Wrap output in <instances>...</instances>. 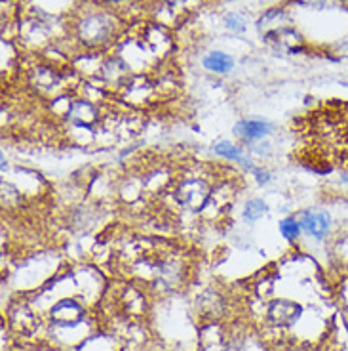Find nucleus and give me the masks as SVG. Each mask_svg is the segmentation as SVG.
I'll list each match as a JSON object with an SVG mask.
<instances>
[{"mask_svg":"<svg viewBox=\"0 0 348 351\" xmlns=\"http://www.w3.org/2000/svg\"><path fill=\"white\" fill-rule=\"evenodd\" d=\"M280 233H282V237H286L287 241H295V239L301 235V223H299V219H282V221H280Z\"/></svg>","mask_w":348,"mask_h":351,"instance_id":"obj_9","label":"nucleus"},{"mask_svg":"<svg viewBox=\"0 0 348 351\" xmlns=\"http://www.w3.org/2000/svg\"><path fill=\"white\" fill-rule=\"evenodd\" d=\"M209 199H211V191L208 184L198 178H191L175 189V201L191 210H200L208 206Z\"/></svg>","mask_w":348,"mask_h":351,"instance_id":"obj_1","label":"nucleus"},{"mask_svg":"<svg viewBox=\"0 0 348 351\" xmlns=\"http://www.w3.org/2000/svg\"><path fill=\"white\" fill-rule=\"evenodd\" d=\"M204 67L213 73H228L235 67V60L223 52H211L204 58Z\"/></svg>","mask_w":348,"mask_h":351,"instance_id":"obj_6","label":"nucleus"},{"mask_svg":"<svg viewBox=\"0 0 348 351\" xmlns=\"http://www.w3.org/2000/svg\"><path fill=\"white\" fill-rule=\"evenodd\" d=\"M109 31H111L109 19L103 16H90L80 23V38L88 44L103 43Z\"/></svg>","mask_w":348,"mask_h":351,"instance_id":"obj_4","label":"nucleus"},{"mask_svg":"<svg viewBox=\"0 0 348 351\" xmlns=\"http://www.w3.org/2000/svg\"><path fill=\"white\" fill-rule=\"evenodd\" d=\"M301 229L310 237L322 241L331 228V218L325 210H306L299 218Z\"/></svg>","mask_w":348,"mask_h":351,"instance_id":"obj_3","label":"nucleus"},{"mask_svg":"<svg viewBox=\"0 0 348 351\" xmlns=\"http://www.w3.org/2000/svg\"><path fill=\"white\" fill-rule=\"evenodd\" d=\"M109 2H120V0H109Z\"/></svg>","mask_w":348,"mask_h":351,"instance_id":"obj_14","label":"nucleus"},{"mask_svg":"<svg viewBox=\"0 0 348 351\" xmlns=\"http://www.w3.org/2000/svg\"><path fill=\"white\" fill-rule=\"evenodd\" d=\"M301 313H303V307L295 302H289V300H276L269 307L270 323L280 328H289L295 325L301 319Z\"/></svg>","mask_w":348,"mask_h":351,"instance_id":"obj_2","label":"nucleus"},{"mask_svg":"<svg viewBox=\"0 0 348 351\" xmlns=\"http://www.w3.org/2000/svg\"><path fill=\"white\" fill-rule=\"evenodd\" d=\"M269 212V206H267V202L263 201V199H252V201L245 204L244 208V219L245 221H257L259 218H263L265 214Z\"/></svg>","mask_w":348,"mask_h":351,"instance_id":"obj_8","label":"nucleus"},{"mask_svg":"<svg viewBox=\"0 0 348 351\" xmlns=\"http://www.w3.org/2000/svg\"><path fill=\"white\" fill-rule=\"evenodd\" d=\"M170 6H175V4H181V2H185V0H165Z\"/></svg>","mask_w":348,"mask_h":351,"instance_id":"obj_12","label":"nucleus"},{"mask_svg":"<svg viewBox=\"0 0 348 351\" xmlns=\"http://www.w3.org/2000/svg\"><path fill=\"white\" fill-rule=\"evenodd\" d=\"M238 134L244 136L245 140H259L265 138L270 132V126L263 121H244V123L238 124Z\"/></svg>","mask_w":348,"mask_h":351,"instance_id":"obj_7","label":"nucleus"},{"mask_svg":"<svg viewBox=\"0 0 348 351\" xmlns=\"http://www.w3.org/2000/svg\"><path fill=\"white\" fill-rule=\"evenodd\" d=\"M345 182H348V176H345Z\"/></svg>","mask_w":348,"mask_h":351,"instance_id":"obj_15","label":"nucleus"},{"mask_svg":"<svg viewBox=\"0 0 348 351\" xmlns=\"http://www.w3.org/2000/svg\"><path fill=\"white\" fill-rule=\"evenodd\" d=\"M215 153H217L221 158H226V160H242V153L236 147L235 143H228V141H221L215 145Z\"/></svg>","mask_w":348,"mask_h":351,"instance_id":"obj_10","label":"nucleus"},{"mask_svg":"<svg viewBox=\"0 0 348 351\" xmlns=\"http://www.w3.org/2000/svg\"><path fill=\"white\" fill-rule=\"evenodd\" d=\"M225 351H244L242 348H238V346H228Z\"/></svg>","mask_w":348,"mask_h":351,"instance_id":"obj_13","label":"nucleus"},{"mask_svg":"<svg viewBox=\"0 0 348 351\" xmlns=\"http://www.w3.org/2000/svg\"><path fill=\"white\" fill-rule=\"evenodd\" d=\"M52 319L63 326L79 325L82 321V309L75 300H63L52 309Z\"/></svg>","mask_w":348,"mask_h":351,"instance_id":"obj_5","label":"nucleus"},{"mask_svg":"<svg viewBox=\"0 0 348 351\" xmlns=\"http://www.w3.org/2000/svg\"><path fill=\"white\" fill-rule=\"evenodd\" d=\"M226 27L228 29H232L235 33H242L245 29V21L238 14H228L226 16Z\"/></svg>","mask_w":348,"mask_h":351,"instance_id":"obj_11","label":"nucleus"}]
</instances>
